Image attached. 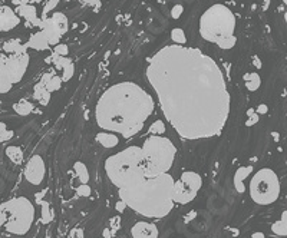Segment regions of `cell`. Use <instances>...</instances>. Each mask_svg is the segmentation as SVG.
I'll use <instances>...</instances> for the list:
<instances>
[{
    "mask_svg": "<svg viewBox=\"0 0 287 238\" xmlns=\"http://www.w3.org/2000/svg\"><path fill=\"white\" fill-rule=\"evenodd\" d=\"M150 132L152 135H163L165 132V125L163 120H155L150 128Z\"/></svg>",
    "mask_w": 287,
    "mask_h": 238,
    "instance_id": "obj_30",
    "label": "cell"
},
{
    "mask_svg": "<svg viewBox=\"0 0 287 238\" xmlns=\"http://www.w3.org/2000/svg\"><path fill=\"white\" fill-rule=\"evenodd\" d=\"M174 177L170 172L144 178L135 185L118 189L126 208L145 218H164L174 208Z\"/></svg>",
    "mask_w": 287,
    "mask_h": 238,
    "instance_id": "obj_3",
    "label": "cell"
},
{
    "mask_svg": "<svg viewBox=\"0 0 287 238\" xmlns=\"http://www.w3.org/2000/svg\"><path fill=\"white\" fill-rule=\"evenodd\" d=\"M131 237L132 238H158L160 231L158 227L150 221H137L131 227Z\"/></svg>",
    "mask_w": 287,
    "mask_h": 238,
    "instance_id": "obj_13",
    "label": "cell"
},
{
    "mask_svg": "<svg viewBox=\"0 0 287 238\" xmlns=\"http://www.w3.org/2000/svg\"><path fill=\"white\" fill-rule=\"evenodd\" d=\"M33 96L38 102H41L42 105H48L49 99H51V92L42 85L41 82L35 86V91H33Z\"/></svg>",
    "mask_w": 287,
    "mask_h": 238,
    "instance_id": "obj_26",
    "label": "cell"
},
{
    "mask_svg": "<svg viewBox=\"0 0 287 238\" xmlns=\"http://www.w3.org/2000/svg\"><path fill=\"white\" fill-rule=\"evenodd\" d=\"M182 6L181 4H177V6H174V9H172V12H171V16L174 17V19H178L181 14H182Z\"/></svg>",
    "mask_w": 287,
    "mask_h": 238,
    "instance_id": "obj_34",
    "label": "cell"
},
{
    "mask_svg": "<svg viewBox=\"0 0 287 238\" xmlns=\"http://www.w3.org/2000/svg\"><path fill=\"white\" fill-rule=\"evenodd\" d=\"M235 16L224 4L210 6L200 17V35L207 42L216 43L221 49H231L237 43Z\"/></svg>",
    "mask_w": 287,
    "mask_h": 238,
    "instance_id": "obj_4",
    "label": "cell"
},
{
    "mask_svg": "<svg viewBox=\"0 0 287 238\" xmlns=\"http://www.w3.org/2000/svg\"><path fill=\"white\" fill-rule=\"evenodd\" d=\"M4 223H6V214L0 210V228H3Z\"/></svg>",
    "mask_w": 287,
    "mask_h": 238,
    "instance_id": "obj_38",
    "label": "cell"
},
{
    "mask_svg": "<svg viewBox=\"0 0 287 238\" xmlns=\"http://www.w3.org/2000/svg\"><path fill=\"white\" fill-rule=\"evenodd\" d=\"M96 141L107 149H112L119 144V138L115 133L108 132V131H102V132L96 133Z\"/></svg>",
    "mask_w": 287,
    "mask_h": 238,
    "instance_id": "obj_17",
    "label": "cell"
},
{
    "mask_svg": "<svg viewBox=\"0 0 287 238\" xmlns=\"http://www.w3.org/2000/svg\"><path fill=\"white\" fill-rule=\"evenodd\" d=\"M4 152H6V157L10 159L13 164H16V165H20V164H23L25 154H23V149H22L20 146H16V145L7 146Z\"/></svg>",
    "mask_w": 287,
    "mask_h": 238,
    "instance_id": "obj_20",
    "label": "cell"
},
{
    "mask_svg": "<svg viewBox=\"0 0 287 238\" xmlns=\"http://www.w3.org/2000/svg\"><path fill=\"white\" fill-rule=\"evenodd\" d=\"M69 49L66 45H55V56H68Z\"/></svg>",
    "mask_w": 287,
    "mask_h": 238,
    "instance_id": "obj_33",
    "label": "cell"
},
{
    "mask_svg": "<svg viewBox=\"0 0 287 238\" xmlns=\"http://www.w3.org/2000/svg\"><path fill=\"white\" fill-rule=\"evenodd\" d=\"M0 210L6 214V223L3 228L13 236H26L32 230L36 218V208L26 197H14L0 204Z\"/></svg>",
    "mask_w": 287,
    "mask_h": 238,
    "instance_id": "obj_7",
    "label": "cell"
},
{
    "mask_svg": "<svg viewBox=\"0 0 287 238\" xmlns=\"http://www.w3.org/2000/svg\"><path fill=\"white\" fill-rule=\"evenodd\" d=\"M147 79L182 139H207L224 129L231 99L221 67L207 53L185 45L164 46L148 59Z\"/></svg>",
    "mask_w": 287,
    "mask_h": 238,
    "instance_id": "obj_1",
    "label": "cell"
},
{
    "mask_svg": "<svg viewBox=\"0 0 287 238\" xmlns=\"http://www.w3.org/2000/svg\"><path fill=\"white\" fill-rule=\"evenodd\" d=\"M70 238H83L82 228H73V230L70 231Z\"/></svg>",
    "mask_w": 287,
    "mask_h": 238,
    "instance_id": "obj_35",
    "label": "cell"
},
{
    "mask_svg": "<svg viewBox=\"0 0 287 238\" xmlns=\"http://www.w3.org/2000/svg\"><path fill=\"white\" fill-rule=\"evenodd\" d=\"M41 0H22V3H28V4H33V3H39Z\"/></svg>",
    "mask_w": 287,
    "mask_h": 238,
    "instance_id": "obj_41",
    "label": "cell"
},
{
    "mask_svg": "<svg viewBox=\"0 0 287 238\" xmlns=\"http://www.w3.org/2000/svg\"><path fill=\"white\" fill-rule=\"evenodd\" d=\"M54 65H55L56 69L62 73V76H60L62 82L69 80L72 76H73V73H75L73 63H72V60L68 59L66 56H55Z\"/></svg>",
    "mask_w": 287,
    "mask_h": 238,
    "instance_id": "obj_15",
    "label": "cell"
},
{
    "mask_svg": "<svg viewBox=\"0 0 287 238\" xmlns=\"http://www.w3.org/2000/svg\"><path fill=\"white\" fill-rule=\"evenodd\" d=\"M251 238H264V234H263V233H254V234L251 236Z\"/></svg>",
    "mask_w": 287,
    "mask_h": 238,
    "instance_id": "obj_42",
    "label": "cell"
},
{
    "mask_svg": "<svg viewBox=\"0 0 287 238\" xmlns=\"http://www.w3.org/2000/svg\"><path fill=\"white\" fill-rule=\"evenodd\" d=\"M125 208H126V205H125V204H123L122 201L119 199V201L116 202V211L123 212V211H125Z\"/></svg>",
    "mask_w": 287,
    "mask_h": 238,
    "instance_id": "obj_37",
    "label": "cell"
},
{
    "mask_svg": "<svg viewBox=\"0 0 287 238\" xmlns=\"http://www.w3.org/2000/svg\"><path fill=\"white\" fill-rule=\"evenodd\" d=\"M253 172V167L251 165H244V167H240L235 174H234V188L238 194H243L246 191V179L251 175Z\"/></svg>",
    "mask_w": 287,
    "mask_h": 238,
    "instance_id": "obj_16",
    "label": "cell"
},
{
    "mask_svg": "<svg viewBox=\"0 0 287 238\" xmlns=\"http://www.w3.org/2000/svg\"><path fill=\"white\" fill-rule=\"evenodd\" d=\"M12 136H13V131H10L4 122H0V144L12 139Z\"/></svg>",
    "mask_w": 287,
    "mask_h": 238,
    "instance_id": "obj_29",
    "label": "cell"
},
{
    "mask_svg": "<svg viewBox=\"0 0 287 238\" xmlns=\"http://www.w3.org/2000/svg\"><path fill=\"white\" fill-rule=\"evenodd\" d=\"M57 3H59V0H49V1H48V4H46V7H45V13H46V12L54 10Z\"/></svg>",
    "mask_w": 287,
    "mask_h": 238,
    "instance_id": "obj_36",
    "label": "cell"
},
{
    "mask_svg": "<svg viewBox=\"0 0 287 238\" xmlns=\"http://www.w3.org/2000/svg\"><path fill=\"white\" fill-rule=\"evenodd\" d=\"M14 112L20 117H26L29 114H32L33 111V104L28 101V99H20L19 102H16L13 105Z\"/></svg>",
    "mask_w": 287,
    "mask_h": 238,
    "instance_id": "obj_27",
    "label": "cell"
},
{
    "mask_svg": "<svg viewBox=\"0 0 287 238\" xmlns=\"http://www.w3.org/2000/svg\"><path fill=\"white\" fill-rule=\"evenodd\" d=\"M115 218H116V217H115ZM110 225H111V230H114V231H115V230L121 225V223H119L118 220H114V221H111Z\"/></svg>",
    "mask_w": 287,
    "mask_h": 238,
    "instance_id": "obj_39",
    "label": "cell"
},
{
    "mask_svg": "<svg viewBox=\"0 0 287 238\" xmlns=\"http://www.w3.org/2000/svg\"><path fill=\"white\" fill-rule=\"evenodd\" d=\"M141 168L145 178L168 172L175 161L177 148L164 135H150L141 146Z\"/></svg>",
    "mask_w": 287,
    "mask_h": 238,
    "instance_id": "obj_6",
    "label": "cell"
},
{
    "mask_svg": "<svg viewBox=\"0 0 287 238\" xmlns=\"http://www.w3.org/2000/svg\"><path fill=\"white\" fill-rule=\"evenodd\" d=\"M3 51H4V53H7V55H12V53L26 52L28 48H26V45H22V42L19 39H9L7 42H4Z\"/></svg>",
    "mask_w": 287,
    "mask_h": 238,
    "instance_id": "obj_21",
    "label": "cell"
},
{
    "mask_svg": "<svg viewBox=\"0 0 287 238\" xmlns=\"http://www.w3.org/2000/svg\"><path fill=\"white\" fill-rule=\"evenodd\" d=\"M259 115H261V114H266L267 112V106L266 105H260L259 108H257V111H256Z\"/></svg>",
    "mask_w": 287,
    "mask_h": 238,
    "instance_id": "obj_40",
    "label": "cell"
},
{
    "mask_svg": "<svg viewBox=\"0 0 287 238\" xmlns=\"http://www.w3.org/2000/svg\"><path fill=\"white\" fill-rule=\"evenodd\" d=\"M68 17L60 12H55L41 23V30L49 42V46H55L60 38L68 32Z\"/></svg>",
    "mask_w": 287,
    "mask_h": 238,
    "instance_id": "obj_11",
    "label": "cell"
},
{
    "mask_svg": "<svg viewBox=\"0 0 287 238\" xmlns=\"http://www.w3.org/2000/svg\"><path fill=\"white\" fill-rule=\"evenodd\" d=\"M0 6H1V0H0Z\"/></svg>",
    "mask_w": 287,
    "mask_h": 238,
    "instance_id": "obj_44",
    "label": "cell"
},
{
    "mask_svg": "<svg viewBox=\"0 0 287 238\" xmlns=\"http://www.w3.org/2000/svg\"><path fill=\"white\" fill-rule=\"evenodd\" d=\"M76 194L79 195V197H89L91 195V186L89 184H81L79 186H76Z\"/></svg>",
    "mask_w": 287,
    "mask_h": 238,
    "instance_id": "obj_31",
    "label": "cell"
},
{
    "mask_svg": "<svg viewBox=\"0 0 287 238\" xmlns=\"http://www.w3.org/2000/svg\"><path fill=\"white\" fill-rule=\"evenodd\" d=\"M247 117L250 118L248 120H247V125H248V126H251V125H254L256 122H259L260 115L257 114V112H256V111H254V109H250V111H248V115H247Z\"/></svg>",
    "mask_w": 287,
    "mask_h": 238,
    "instance_id": "obj_32",
    "label": "cell"
},
{
    "mask_svg": "<svg viewBox=\"0 0 287 238\" xmlns=\"http://www.w3.org/2000/svg\"><path fill=\"white\" fill-rule=\"evenodd\" d=\"M73 171H75V175H76V178L79 179L81 184H89V172H88V168L83 162H81V161L75 162Z\"/></svg>",
    "mask_w": 287,
    "mask_h": 238,
    "instance_id": "obj_25",
    "label": "cell"
},
{
    "mask_svg": "<svg viewBox=\"0 0 287 238\" xmlns=\"http://www.w3.org/2000/svg\"><path fill=\"white\" fill-rule=\"evenodd\" d=\"M25 179L30 185H41L46 177V164L41 155H33L25 165Z\"/></svg>",
    "mask_w": 287,
    "mask_h": 238,
    "instance_id": "obj_12",
    "label": "cell"
},
{
    "mask_svg": "<svg viewBox=\"0 0 287 238\" xmlns=\"http://www.w3.org/2000/svg\"><path fill=\"white\" fill-rule=\"evenodd\" d=\"M20 23V19L17 13L9 6H0V30L1 32H9Z\"/></svg>",
    "mask_w": 287,
    "mask_h": 238,
    "instance_id": "obj_14",
    "label": "cell"
},
{
    "mask_svg": "<svg viewBox=\"0 0 287 238\" xmlns=\"http://www.w3.org/2000/svg\"><path fill=\"white\" fill-rule=\"evenodd\" d=\"M171 39L174 42V45H185L187 43L185 32L181 27H175L171 30Z\"/></svg>",
    "mask_w": 287,
    "mask_h": 238,
    "instance_id": "obj_28",
    "label": "cell"
},
{
    "mask_svg": "<svg viewBox=\"0 0 287 238\" xmlns=\"http://www.w3.org/2000/svg\"><path fill=\"white\" fill-rule=\"evenodd\" d=\"M26 48L30 49H36V51H46L49 48V42L46 39V36L43 35V32H38V33H33L30 36V39L26 43Z\"/></svg>",
    "mask_w": 287,
    "mask_h": 238,
    "instance_id": "obj_18",
    "label": "cell"
},
{
    "mask_svg": "<svg viewBox=\"0 0 287 238\" xmlns=\"http://www.w3.org/2000/svg\"><path fill=\"white\" fill-rule=\"evenodd\" d=\"M19 14L23 16L29 22H36L38 20V12H36V7L33 4L22 3L20 7H19Z\"/></svg>",
    "mask_w": 287,
    "mask_h": 238,
    "instance_id": "obj_24",
    "label": "cell"
},
{
    "mask_svg": "<svg viewBox=\"0 0 287 238\" xmlns=\"http://www.w3.org/2000/svg\"><path fill=\"white\" fill-rule=\"evenodd\" d=\"M244 85L250 92H256L261 86V78L256 72H248L244 75Z\"/></svg>",
    "mask_w": 287,
    "mask_h": 238,
    "instance_id": "obj_22",
    "label": "cell"
},
{
    "mask_svg": "<svg viewBox=\"0 0 287 238\" xmlns=\"http://www.w3.org/2000/svg\"><path fill=\"white\" fill-rule=\"evenodd\" d=\"M141 146H128L105 159V174L118 189L135 185L145 178L141 168Z\"/></svg>",
    "mask_w": 287,
    "mask_h": 238,
    "instance_id": "obj_5",
    "label": "cell"
},
{
    "mask_svg": "<svg viewBox=\"0 0 287 238\" xmlns=\"http://www.w3.org/2000/svg\"><path fill=\"white\" fill-rule=\"evenodd\" d=\"M88 1H98V0H88Z\"/></svg>",
    "mask_w": 287,
    "mask_h": 238,
    "instance_id": "obj_43",
    "label": "cell"
},
{
    "mask_svg": "<svg viewBox=\"0 0 287 238\" xmlns=\"http://www.w3.org/2000/svg\"><path fill=\"white\" fill-rule=\"evenodd\" d=\"M203 188V178L194 171H185L181 174L177 181H174L172 199L174 204L185 205L195 199L198 191Z\"/></svg>",
    "mask_w": 287,
    "mask_h": 238,
    "instance_id": "obj_10",
    "label": "cell"
},
{
    "mask_svg": "<svg viewBox=\"0 0 287 238\" xmlns=\"http://www.w3.org/2000/svg\"><path fill=\"white\" fill-rule=\"evenodd\" d=\"M280 179L272 168H261L250 179L248 194L254 204L266 207L274 204L280 197Z\"/></svg>",
    "mask_w": 287,
    "mask_h": 238,
    "instance_id": "obj_8",
    "label": "cell"
},
{
    "mask_svg": "<svg viewBox=\"0 0 287 238\" xmlns=\"http://www.w3.org/2000/svg\"><path fill=\"white\" fill-rule=\"evenodd\" d=\"M41 83L49 91V92H55L57 91L59 88H60V85H62V79L59 78V76H56V75H52V73H46L43 78H42Z\"/></svg>",
    "mask_w": 287,
    "mask_h": 238,
    "instance_id": "obj_19",
    "label": "cell"
},
{
    "mask_svg": "<svg viewBox=\"0 0 287 238\" xmlns=\"http://www.w3.org/2000/svg\"><path fill=\"white\" fill-rule=\"evenodd\" d=\"M30 62L28 52L0 53V93L10 92L14 83L23 79Z\"/></svg>",
    "mask_w": 287,
    "mask_h": 238,
    "instance_id": "obj_9",
    "label": "cell"
},
{
    "mask_svg": "<svg viewBox=\"0 0 287 238\" xmlns=\"http://www.w3.org/2000/svg\"><path fill=\"white\" fill-rule=\"evenodd\" d=\"M154 99L135 82H119L110 86L98 99L95 120L102 131L129 139L142 131L154 112Z\"/></svg>",
    "mask_w": 287,
    "mask_h": 238,
    "instance_id": "obj_2",
    "label": "cell"
},
{
    "mask_svg": "<svg viewBox=\"0 0 287 238\" xmlns=\"http://www.w3.org/2000/svg\"><path fill=\"white\" fill-rule=\"evenodd\" d=\"M272 231H273L276 236H280V237H286L287 234V211H283L280 220H277L276 223L272 224Z\"/></svg>",
    "mask_w": 287,
    "mask_h": 238,
    "instance_id": "obj_23",
    "label": "cell"
}]
</instances>
